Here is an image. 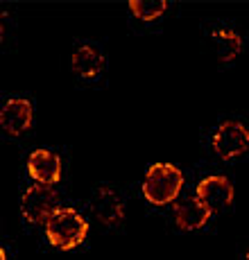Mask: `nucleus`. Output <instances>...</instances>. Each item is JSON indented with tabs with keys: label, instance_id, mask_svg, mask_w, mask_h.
<instances>
[{
	"label": "nucleus",
	"instance_id": "obj_8",
	"mask_svg": "<svg viewBox=\"0 0 249 260\" xmlns=\"http://www.w3.org/2000/svg\"><path fill=\"white\" fill-rule=\"evenodd\" d=\"M91 211L98 217V222H102L104 226H118L124 219V204L118 197L116 190L109 186H100L96 190V197L91 202Z\"/></svg>",
	"mask_w": 249,
	"mask_h": 260
},
{
	"label": "nucleus",
	"instance_id": "obj_12",
	"mask_svg": "<svg viewBox=\"0 0 249 260\" xmlns=\"http://www.w3.org/2000/svg\"><path fill=\"white\" fill-rule=\"evenodd\" d=\"M168 3L163 0H129V12L141 21H157L161 14H166Z\"/></svg>",
	"mask_w": 249,
	"mask_h": 260
},
{
	"label": "nucleus",
	"instance_id": "obj_7",
	"mask_svg": "<svg viewBox=\"0 0 249 260\" xmlns=\"http://www.w3.org/2000/svg\"><path fill=\"white\" fill-rule=\"evenodd\" d=\"M32 102L25 98H12L3 104L0 109V127L9 134V136H21L29 127H32Z\"/></svg>",
	"mask_w": 249,
	"mask_h": 260
},
{
	"label": "nucleus",
	"instance_id": "obj_6",
	"mask_svg": "<svg viewBox=\"0 0 249 260\" xmlns=\"http://www.w3.org/2000/svg\"><path fill=\"white\" fill-rule=\"evenodd\" d=\"M27 172L39 186H50L61 181V158L50 149H34L27 156Z\"/></svg>",
	"mask_w": 249,
	"mask_h": 260
},
{
	"label": "nucleus",
	"instance_id": "obj_4",
	"mask_svg": "<svg viewBox=\"0 0 249 260\" xmlns=\"http://www.w3.org/2000/svg\"><path fill=\"white\" fill-rule=\"evenodd\" d=\"M213 149L224 161L236 158L249 149V129L238 120H224L213 134Z\"/></svg>",
	"mask_w": 249,
	"mask_h": 260
},
{
	"label": "nucleus",
	"instance_id": "obj_3",
	"mask_svg": "<svg viewBox=\"0 0 249 260\" xmlns=\"http://www.w3.org/2000/svg\"><path fill=\"white\" fill-rule=\"evenodd\" d=\"M59 208H61L59 206V192L50 186L34 183V186L25 190L21 197V213L25 222L29 224H43L46 226V222Z\"/></svg>",
	"mask_w": 249,
	"mask_h": 260
},
{
	"label": "nucleus",
	"instance_id": "obj_1",
	"mask_svg": "<svg viewBox=\"0 0 249 260\" xmlns=\"http://www.w3.org/2000/svg\"><path fill=\"white\" fill-rule=\"evenodd\" d=\"M183 188V172L172 163H154L143 179V197L152 206H168L179 199Z\"/></svg>",
	"mask_w": 249,
	"mask_h": 260
},
{
	"label": "nucleus",
	"instance_id": "obj_5",
	"mask_svg": "<svg viewBox=\"0 0 249 260\" xmlns=\"http://www.w3.org/2000/svg\"><path fill=\"white\" fill-rule=\"evenodd\" d=\"M195 197L211 213H222L233 204V183L224 174H211L197 183Z\"/></svg>",
	"mask_w": 249,
	"mask_h": 260
},
{
	"label": "nucleus",
	"instance_id": "obj_14",
	"mask_svg": "<svg viewBox=\"0 0 249 260\" xmlns=\"http://www.w3.org/2000/svg\"><path fill=\"white\" fill-rule=\"evenodd\" d=\"M245 260H249V249H247V251H245Z\"/></svg>",
	"mask_w": 249,
	"mask_h": 260
},
{
	"label": "nucleus",
	"instance_id": "obj_2",
	"mask_svg": "<svg viewBox=\"0 0 249 260\" xmlns=\"http://www.w3.org/2000/svg\"><path fill=\"white\" fill-rule=\"evenodd\" d=\"M43 229H46L48 242L61 251L79 247L88 236V222L75 208H59Z\"/></svg>",
	"mask_w": 249,
	"mask_h": 260
},
{
	"label": "nucleus",
	"instance_id": "obj_13",
	"mask_svg": "<svg viewBox=\"0 0 249 260\" xmlns=\"http://www.w3.org/2000/svg\"><path fill=\"white\" fill-rule=\"evenodd\" d=\"M0 260H7V251L5 249H0Z\"/></svg>",
	"mask_w": 249,
	"mask_h": 260
},
{
	"label": "nucleus",
	"instance_id": "obj_10",
	"mask_svg": "<svg viewBox=\"0 0 249 260\" xmlns=\"http://www.w3.org/2000/svg\"><path fill=\"white\" fill-rule=\"evenodd\" d=\"M71 68L79 77H98L104 68V54L91 46H79L71 57Z\"/></svg>",
	"mask_w": 249,
	"mask_h": 260
},
{
	"label": "nucleus",
	"instance_id": "obj_9",
	"mask_svg": "<svg viewBox=\"0 0 249 260\" xmlns=\"http://www.w3.org/2000/svg\"><path fill=\"white\" fill-rule=\"evenodd\" d=\"M172 213H174V224H177L181 231H197V229L206 226L208 217L213 215L197 197L177 199V202L172 204Z\"/></svg>",
	"mask_w": 249,
	"mask_h": 260
},
{
	"label": "nucleus",
	"instance_id": "obj_11",
	"mask_svg": "<svg viewBox=\"0 0 249 260\" xmlns=\"http://www.w3.org/2000/svg\"><path fill=\"white\" fill-rule=\"evenodd\" d=\"M211 41L215 48L217 61L229 63L242 52V37L233 29H213L211 32Z\"/></svg>",
	"mask_w": 249,
	"mask_h": 260
}]
</instances>
